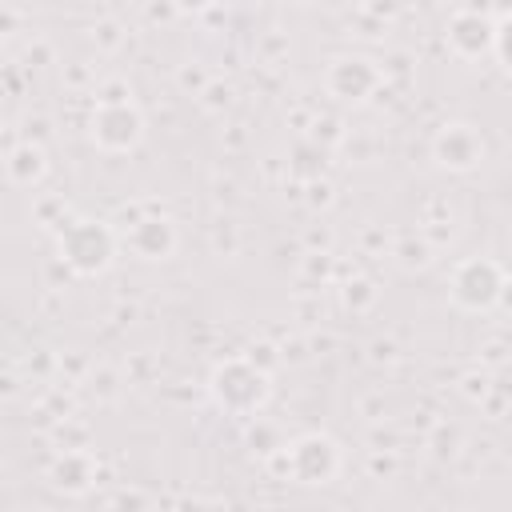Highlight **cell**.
Listing matches in <instances>:
<instances>
[{"label":"cell","mask_w":512,"mask_h":512,"mask_svg":"<svg viewBox=\"0 0 512 512\" xmlns=\"http://www.w3.org/2000/svg\"><path fill=\"white\" fill-rule=\"evenodd\" d=\"M328 76H344L348 84H340V88H332L340 100H364L372 88H376V80H380V72L372 68V60H360V56H348V60H336L332 64V72Z\"/></svg>","instance_id":"8992f818"},{"label":"cell","mask_w":512,"mask_h":512,"mask_svg":"<svg viewBox=\"0 0 512 512\" xmlns=\"http://www.w3.org/2000/svg\"><path fill=\"white\" fill-rule=\"evenodd\" d=\"M448 40H452V48L460 56H480L484 48L496 44V28L484 16H476V12H460L452 20V28H448Z\"/></svg>","instance_id":"5b68a950"},{"label":"cell","mask_w":512,"mask_h":512,"mask_svg":"<svg viewBox=\"0 0 512 512\" xmlns=\"http://www.w3.org/2000/svg\"><path fill=\"white\" fill-rule=\"evenodd\" d=\"M496 52H500V60H504V68L512 72V20L496 32Z\"/></svg>","instance_id":"ba28073f"},{"label":"cell","mask_w":512,"mask_h":512,"mask_svg":"<svg viewBox=\"0 0 512 512\" xmlns=\"http://www.w3.org/2000/svg\"><path fill=\"white\" fill-rule=\"evenodd\" d=\"M232 392H248L256 404L264 400V376L260 372H252L248 364H228V368H220L216 372V396L228 404L232 400Z\"/></svg>","instance_id":"52a82bcc"},{"label":"cell","mask_w":512,"mask_h":512,"mask_svg":"<svg viewBox=\"0 0 512 512\" xmlns=\"http://www.w3.org/2000/svg\"><path fill=\"white\" fill-rule=\"evenodd\" d=\"M60 248H64V256H68L80 272H96V268H104L108 256H112V240H108V232L96 228V224H76V228L60 240Z\"/></svg>","instance_id":"6da1fadb"},{"label":"cell","mask_w":512,"mask_h":512,"mask_svg":"<svg viewBox=\"0 0 512 512\" xmlns=\"http://www.w3.org/2000/svg\"><path fill=\"white\" fill-rule=\"evenodd\" d=\"M436 156H440V164H448V168H472V164L484 156V140H480L468 124H448V128L440 132V140H436Z\"/></svg>","instance_id":"3957f363"},{"label":"cell","mask_w":512,"mask_h":512,"mask_svg":"<svg viewBox=\"0 0 512 512\" xmlns=\"http://www.w3.org/2000/svg\"><path fill=\"white\" fill-rule=\"evenodd\" d=\"M452 292H456V300L468 304V308H488V304L500 296V272H496L488 260H468V264H460Z\"/></svg>","instance_id":"7a4b0ae2"},{"label":"cell","mask_w":512,"mask_h":512,"mask_svg":"<svg viewBox=\"0 0 512 512\" xmlns=\"http://www.w3.org/2000/svg\"><path fill=\"white\" fill-rule=\"evenodd\" d=\"M96 140L104 148H132L140 140V116L132 108H100V120H96Z\"/></svg>","instance_id":"277c9868"}]
</instances>
